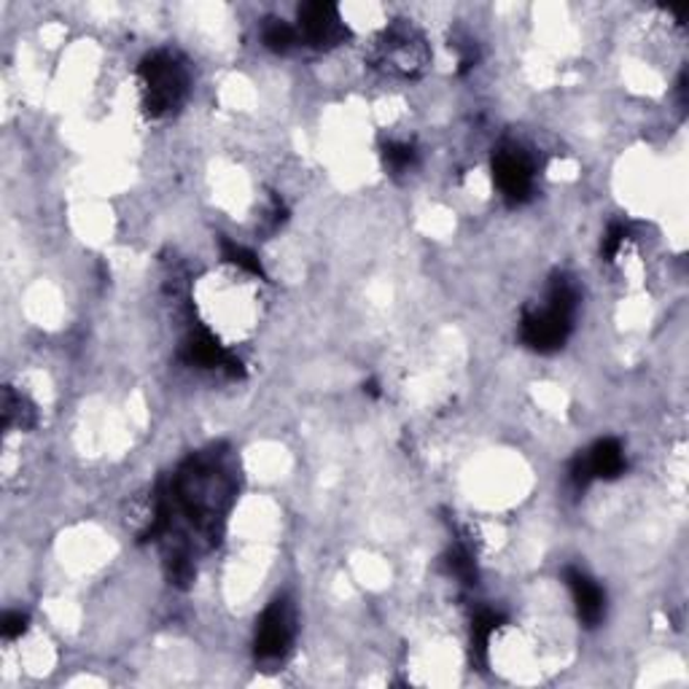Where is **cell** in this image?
Segmentation results:
<instances>
[{"mask_svg": "<svg viewBox=\"0 0 689 689\" xmlns=\"http://www.w3.org/2000/svg\"><path fill=\"white\" fill-rule=\"evenodd\" d=\"M415 159H418V152H415L409 143H388V146L383 148V163H386V167L394 176L413 170Z\"/></svg>", "mask_w": 689, "mask_h": 689, "instance_id": "14", "label": "cell"}, {"mask_svg": "<svg viewBox=\"0 0 689 689\" xmlns=\"http://www.w3.org/2000/svg\"><path fill=\"white\" fill-rule=\"evenodd\" d=\"M221 253H223V259H227L229 264L240 267V270L251 272V275H257V278H264L262 262H259L257 253L248 251L246 246L234 243V240H229V238H221Z\"/></svg>", "mask_w": 689, "mask_h": 689, "instance_id": "12", "label": "cell"}, {"mask_svg": "<svg viewBox=\"0 0 689 689\" xmlns=\"http://www.w3.org/2000/svg\"><path fill=\"white\" fill-rule=\"evenodd\" d=\"M501 623H504V617H501L499 612H480L474 619V628H471V638H474V649L477 655L486 657L488 651V644H490V636H493L495 630L501 628Z\"/></svg>", "mask_w": 689, "mask_h": 689, "instance_id": "13", "label": "cell"}, {"mask_svg": "<svg viewBox=\"0 0 689 689\" xmlns=\"http://www.w3.org/2000/svg\"><path fill=\"white\" fill-rule=\"evenodd\" d=\"M294 641V612L289 601H275L267 606V612L259 619L257 638H253V651L259 660H281Z\"/></svg>", "mask_w": 689, "mask_h": 689, "instance_id": "4", "label": "cell"}, {"mask_svg": "<svg viewBox=\"0 0 689 689\" xmlns=\"http://www.w3.org/2000/svg\"><path fill=\"white\" fill-rule=\"evenodd\" d=\"M377 60L390 73L415 76L426 67L428 46L418 30H413L409 24H394L377 43Z\"/></svg>", "mask_w": 689, "mask_h": 689, "instance_id": "3", "label": "cell"}, {"mask_svg": "<svg viewBox=\"0 0 689 689\" xmlns=\"http://www.w3.org/2000/svg\"><path fill=\"white\" fill-rule=\"evenodd\" d=\"M296 33H300V41L310 43V46L332 49L340 46L351 35V30H347L343 17H340L337 6L304 3L300 9V28H296Z\"/></svg>", "mask_w": 689, "mask_h": 689, "instance_id": "6", "label": "cell"}, {"mask_svg": "<svg viewBox=\"0 0 689 689\" xmlns=\"http://www.w3.org/2000/svg\"><path fill=\"white\" fill-rule=\"evenodd\" d=\"M628 238H630V227L625 221H614L612 227H608V232L604 238V248H601V251H604V257H606V262H614V259L619 257V251H623L625 240Z\"/></svg>", "mask_w": 689, "mask_h": 689, "instance_id": "16", "label": "cell"}, {"mask_svg": "<svg viewBox=\"0 0 689 689\" xmlns=\"http://www.w3.org/2000/svg\"><path fill=\"white\" fill-rule=\"evenodd\" d=\"M181 356L186 364L191 366H202V369H219L229 377H243V362H240L234 353H229L213 334L202 332H191L189 337L184 340L181 345Z\"/></svg>", "mask_w": 689, "mask_h": 689, "instance_id": "8", "label": "cell"}, {"mask_svg": "<svg viewBox=\"0 0 689 689\" xmlns=\"http://www.w3.org/2000/svg\"><path fill=\"white\" fill-rule=\"evenodd\" d=\"M576 310V294L571 289L566 278H557L550 285L547 304L539 310H528L520 324V334L523 343L539 353H552L566 343L571 332V321H574Z\"/></svg>", "mask_w": 689, "mask_h": 689, "instance_id": "2", "label": "cell"}, {"mask_svg": "<svg viewBox=\"0 0 689 689\" xmlns=\"http://www.w3.org/2000/svg\"><path fill=\"white\" fill-rule=\"evenodd\" d=\"M625 471V452L617 439H601L571 463V486L585 490L593 480H614Z\"/></svg>", "mask_w": 689, "mask_h": 689, "instance_id": "5", "label": "cell"}, {"mask_svg": "<svg viewBox=\"0 0 689 689\" xmlns=\"http://www.w3.org/2000/svg\"><path fill=\"white\" fill-rule=\"evenodd\" d=\"M493 181L512 205L525 202L533 191V165L520 148H501L493 157Z\"/></svg>", "mask_w": 689, "mask_h": 689, "instance_id": "7", "label": "cell"}, {"mask_svg": "<svg viewBox=\"0 0 689 689\" xmlns=\"http://www.w3.org/2000/svg\"><path fill=\"white\" fill-rule=\"evenodd\" d=\"M563 580H566V585L571 589V598H574L580 619L585 625H589V628H595V625H598L606 614L604 589L598 587V582L589 580L585 571H580V568H566Z\"/></svg>", "mask_w": 689, "mask_h": 689, "instance_id": "9", "label": "cell"}, {"mask_svg": "<svg viewBox=\"0 0 689 689\" xmlns=\"http://www.w3.org/2000/svg\"><path fill=\"white\" fill-rule=\"evenodd\" d=\"M3 428H33L39 415H35V407L30 405L28 396L17 394V390L6 388L3 390Z\"/></svg>", "mask_w": 689, "mask_h": 689, "instance_id": "10", "label": "cell"}, {"mask_svg": "<svg viewBox=\"0 0 689 689\" xmlns=\"http://www.w3.org/2000/svg\"><path fill=\"white\" fill-rule=\"evenodd\" d=\"M24 630H28V617L20 612H9L3 617V623H0V636H3L6 641H14V638H20Z\"/></svg>", "mask_w": 689, "mask_h": 689, "instance_id": "17", "label": "cell"}, {"mask_svg": "<svg viewBox=\"0 0 689 689\" xmlns=\"http://www.w3.org/2000/svg\"><path fill=\"white\" fill-rule=\"evenodd\" d=\"M140 90H143V108L154 119L176 114L186 101L189 92V73L186 65L176 54L154 52L140 62L138 67Z\"/></svg>", "mask_w": 689, "mask_h": 689, "instance_id": "1", "label": "cell"}, {"mask_svg": "<svg viewBox=\"0 0 689 689\" xmlns=\"http://www.w3.org/2000/svg\"><path fill=\"white\" fill-rule=\"evenodd\" d=\"M262 41L270 52L285 54L300 43V33H296V28H291L289 22L267 20V24L262 28Z\"/></svg>", "mask_w": 689, "mask_h": 689, "instance_id": "11", "label": "cell"}, {"mask_svg": "<svg viewBox=\"0 0 689 689\" xmlns=\"http://www.w3.org/2000/svg\"><path fill=\"white\" fill-rule=\"evenodd\" d=\"M452 574L463 582V585H474L477 582V568H474V557L467 547H456L450 552V561H447Z\"/></svg>", "mask_w": 689, "mask_h": 689, "instance_id": "15", "label": "cell"}]
</instances>
